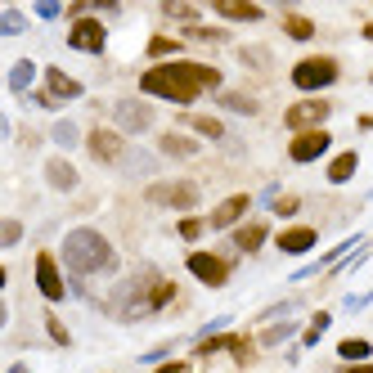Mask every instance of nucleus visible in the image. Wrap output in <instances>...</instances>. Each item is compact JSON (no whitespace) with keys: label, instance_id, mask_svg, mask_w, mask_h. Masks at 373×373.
Wrapping results in <instances>:
<instances>
[{"label":"nucleus","instance_id":"1","mask_svg":"<svg viewBox=\"0 0 373 373\" xmlns=\"http://www.w3.org/2000/svg\"><path fill=\"white\" fill-rule=\"evenodd\" d=\"M216 81H221V73L207 63H162V68H149L140 77V90L157 95V99H171V104H194Z\"/></svg>","mask_w":373,"mask_h":373},{"label":"nucleus","instance_id":"2","mask_svg":"<svg viewBox=\"0 0 373 373\" xmlns=\"http://www.w3.org/2000/svg\"><path fill=\"white\" fill-rule=\"evenodd\" d=\"M63 261L81 279V275H104V270H112L117 266V252H112L108 238L95 234V229H73V234L63 238Z\"/></svg>","mask_w":373,"mask_h":373},{"label":"nucleus","instance_id":"3","mask_svg":"<svg viewBox=\"0 0 373 373\" xmlns=\"http://www.w3.org/2000/svg\"><path fill=\"white\" fill-rule=\"evenodd\" d=\"M337 81V63L333 59H301L293 68V85L297 90H324V85Z\"/></svg>","mask_w":373,"mask_h":373},{"label":"nucleus","instance_id":"4","mask_svg":"<svg viewBox=\"0 0 373 373\" xmlns=\"http://www.w3.org/2000/svg\"><path fill=\"white\" fill-rule=\"evenodd\" d=\"M112 122H117V131L140 135V131L153 126V108H145L140 99H117V104H112Z\"/></svg>","mask_w":373,"mask_h":373},{"label":"nucleus","instance_id":"5","mask_svg":"<svg viewBox=\"0 0 373 373\" xmlns=\"http://www.w3.org/2000/svg\"><path fill=\"white\" fill-rule=\"evenodd\" d=\"M149 203H162V207H194V203H198V184H189V180L153 184V189H149Z\"/></svg>","mask_w":373,"mask_h":373},{"label":"nucleus","instance_id":"6","mask_svg":"<svg viewBox=\"0 0 373 373\" xmlns=\"http://www.w3.org/2000/svg\"><path fill=\"white\" fill-rule=\"evenodd\" d=\"M68 46H73V50H85V54H99V50H104V27H99L95 19L73 23V32H68Z\"/></svg>","mask_w":373,"mask_h":373},{"label":"nucleus","instance_id":"7","mask_svg":"<svg viewBox=\"0 0 373 373\" xmlns=\"http://www.w3.org/2000/svg\"><path fill=\"white\" fill-rule=\"evenodd\" d=\"M189 270H194V275L207 283V288H221V283H225V275H229V270H225V261H221V256H211V252H194V256H189Z\"/></svg>","mask_w":373,"mask_h":373},{"label":"nucleus","instance_id":"8","mask_svg":"<svg viewBox=\"0 0 373 373\" xmlns=\"http://www.w3.org/2000/svg\"><path fill=\"white\" fill-rule=\"evenodd\" d=\"M328 149V131H306V135H297L293 140V162H315V157H320Z\"/></svg>","mask_w":373,"mask_h":373},{"label":"nucleus","instance_id":"9","mask_svg":"<svg viewBox=\"0 0 373 373\" xmlns=\"http://www.w3.org/2000/svg\"><path fill=\"white\" fill-rule=\"evenodd\" d=\"M90 153L99 157V162H122V157H126L122 135H112V131H95V135H90Z\"/></svg>","mask_w":373,"mask_h":373},{"label":"nucleus","instance_id":"10","mask_svg":"<svg viewBox=\"0 0 373 373\" xmlns=\"http://www.w3.org/2000/svg\"><path fill=\"white\" fill-rule=\"evenodd\" d=\"M324 117H328V104H324V99H306V104L288 108V126H293V131H301V126H315V122H324Z\"/></svg>","mask_w":373,"mask_h":373},{"label":"nucleus","instance_id":"11","mask_svg":"<svg viewBox=\"0 0 373 373\" xmlns=\"http://www.w3.org/2000/svg\"><path fill=\"white\" fill-rule=\"evenodd\" d=\"M36 283L50 301H63V279H59V270H54L50 256H36Z\"/></svg>","mask_w":373,"mask_h":373},{"label":"nucleus","instance_id":"12","mask_svg":"<svg viewBox=\"0 0 373 373\" xmlns=\"http://www.w3.org/2000/svg\"><path fill=\"white\" fill-rule=\"evenodd\" d=\"M248 207H252V198H248V194H234V198H225V203H221L216 211H211V229H225V225H234V221H238Z\"/></svg>","mask_w":373,"mask_h":373},{"label":"nucleus","instance_id":"13","mask_svg":"<svg viewBox=\"0 0 373 373\" xmlns=\"http://www.w3.org/2000/svg\"><path fill=\"white\" fill-rule=\"evenodd\" d=\"M46 85H50V99H77L81 95V81H73L59 68H46Z\"/></svg>","mask_w":373,"mask_h":373},{"label":"nucleus","instance_id":"14","mask_svg":"<svg viewBox=\"0 0 373 373\" xmlns=\"http://www.w3.org/2000/svg\"><path fill=\"white\" fill-rule=\"evenodd\" d=\"M46 180L54 184V189H73V184H77V171L68 167L63 157H50V162H46Z\"/></svg>","mask_w":373,"mask_h":373},{"label":"nucleus","instance_id":"15","mask_svg":"<svg viewBox=\"0 0 373 373\" xmlns=\"http://www.w3.org/2000/svg\"><path fill=\"white\" fill-rule=\"evenodd\" d=\"M279 248L283 252H310L315 248V229H283V234H279Z\"/></svg>","mask_w":373,"mask_h":373},{"label":"nucleus","instance_id":"16","mask_svg":"<svg viewBox=\"0 0 373 373\" xmlns=\"http://www.w3.org/2000/svg\"><path fill=\"white\" fill-rule=\"evenodd\" d=\"M216 14H221V19H238V23H256V19H261V9H256V5H238V0H216Z\"/></svg>","mask_w":373,"mask_h":373},{"label":"nucleus","instance_id":"17","mask_svg":"<svg viewBox=\"0 0 373 373\" xmlns=\"http://www.w3.org/2000/svg\"><path fill=\"white\" fill-rule=\"evenodd\" d=\"M355 167H360V157H355V153H342V157H333V167H328V180H333V184H347V180L355 176Z\"/></svg>","mask_w":373,"mask_h":373},{"label":"nucleus","instance_id":"18","mask_svg":"<svg viewBox=\"0 0 373 373\" xmlns=\"http://www.w3.org/2000/svg\"><path fill=\"white\" fill-rule=\"evenodd\" d=\"M234 243H238L243 252H256V248L266 243V225H243L238 234H234Z\"/></svg>","mask_w":373,"mask_h":373},{"label":"nucleus","instance_id":"19","mask_svg":"<svg viewBox=\"0 0 373 373\" xmlns=\"http://www.w3.org/2000/svg\"><path fill=\"white\" fill-rule=\"evenodd\" d=\"M162 153L167 157H194L198 145H194V140H184V135H162Z\"/></svg>","mask_w":373,"mask_h":373},{"label":"nucleus","instance_id":"20","mask_svg":"<svg viewBox=\"0 0 373 373\" xmlns=\"http://www.w3.org/2000/svg\"><path fill=\"white\" fill-rule=\"evenodd\" d=\"M32 77H36V68L27 63V59H19L9 68V90H27V85H32Z\"/></svg>","mask_w":373,"mask_h":373},{"label":"nucleus","instance_id":"21","mask_svg":"<svg viewBox=\"0 0 373 373\" xmlns=\"http://www.w3.org/2000/svg\"><path fill=\"white\" fill-rule=\"evenodd\" d=\"M184 126H194L198 135H207V140H225V126L221 122H211V117H184Z\"/></svg>","mask_w":373,"mask_h":373},{"label":"nucleus","instance_id":"22","mask_svg":"<svg viewBox=\"0 0 373 373\" xmlns=\"http://www.w3.org/2000/svg\"><path fill=\"white\" fill-rule=\"evenodd\" d=\"M337 355H342V360H369V342L364 337H347L337 347Z\"/></svg>","mask_w":373,"mask_h":373},{"label":"nucleus","instance_id":"23","mask_svg":"<svg viewBox=\"0 0 373 373\" xmlns=\"http://www.w3.org/2000/svg\"><path fill=\"white\" fill-rule=\"evenodd\" d=\"M293 333H297V324H275V328L261 333V347H279V342H288Z\"/></svg>","mask_w":373,"mask_h":373},{"label":"nucleus","instance_id":"24","mask_svg":"<svg viewBox=\"0 0 373 373\" xmlns=\"http://www.w3.org/2000/svg\"><path fill=\"white\" fill-rule=\"evenodd\" d=\"M221 104L234 112H256V99H248V95H221Z\"/></svg>","mask_w":373,"mask_h":373},{"label":"nucleus","instance_id":"25","mask_svg":"<svg viewBox=\"0 0 373 373\" xmlns=\"http://www.w3.org/2000/svg\"><path fill=\"white\" fill-rule=\"evenodd\" d=\"M54 140H59L63 149H73V145H77V126H73V122H59V126H54Z\"/></svg>","mask_w":373,"mask_h":373},{"label":"nucleus","instance_id":"26","mask_svg":"<svg viewBox=\"0 0 373 373\" xmlns=\"http://www.w3.org/2000/svg\"><path fill=\"white\" fill-rule=\"evenodd\" d=\"M324 328H328V315L320 310V315H315V320H310V333H306V347H310V342H320V333H324Z\"/></svg>","mask_w":373,"mask_h":373},{"label":"nucleus","instance_id":"27","mask_svg":"<svg viewBox=\"0 0 373 373\" xmlns=\"http://www.w3.org/2000/svg\"><path fill=\"white\" fill-rule=\"evenodd\" d=\"M288 32H293L297 41H310V32H315V27H310L306 19H288Z\"/></svg>","mask_w":373,"mask_h":373},{"label":"nucleus","instance_id":"28","mask_svg":"<svg viewBox=\"0 0 373 373\" xmlns=\"http://www.w3.org/2000/svg\"><path fill=\"white\" fill-rule=\"evenodd\" d=\"M0 32H23V14L5 9V19H0Z\"/></svg>","mask_w":373,"mask_h":373},{"label":"nucleus","instance_id":"29","mask_svg":"<svg viewBox=\"0 0 373 373\" xmlns=\"http://www.w3.org/2000/svg\"><path fill=\"white\" fill-rule=\"evenodd\" d=\"M19 238H23V225L19 221H5V248H14Z\"/></svg>","mask_w":373,"mask_h":373},{"label":"nucleus","instance_id":"30","mask_svg":"<svg viewBox=\"0 0 373 373\" xmlns=\"http://www.w3.org/2000/svg\"><path fill=\"white\" fill-rule=\"evenodd\" d=\"M198 234H203V225H198V221H180V238H198Z\"/></svg>","mask_w":373,"mask_h":373},{"label":"nucleus","instance_id":"31","mask_svg":"<svg viewBox=\"0 0 373 373\" xmlns=\"http://www.w3.org/2000/svg\"><path fill=\"white\" fill-rule=\"evenodd\" d=\"M149 50H153V54H171V50H176V41H167V36H157V41H153V46H149Z\"/></svg>","mask_w":373,"mask_h":373},{"label":"nucleus","instance_id":"32","mask_svg":"<svg viewBox=\"0 0 373 373\" xmlns=\"http://www.w3.org/2000/svg\"><path fill=\"white\" fill-rule=\"evenodd\" d=\"M46 324H50V337H54V342H68V328H63L59 320H46Z\"/></svg>","mask_w":373,"mask_h":373},{"label":"nucleus","instance_id":"33","mask_svg":"<svg viewBox=\"0 0 373 373\" xmlns=\"http://www.w3.org/2000/svg\"><path fill=\"white\" fill-rule=\"evenodd\" d=\"M157 373H189V364H167V369H157Z\"/></svg>","mask_w":373,"mask_h":373},{"label":"nucleus","instance_id":"34","mask_svg":"<svg viewBox=\"0 0 373 373\" xmlns=\"http://www.w3.org/2000/svg\"><path fill=\"white\" fill-rule=\"evenodd\" d=\"M342 373H373V364H355V369H342Z\"/></svg>","mask_w":373,"mask_h":373}]
</instances>
